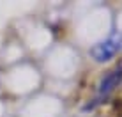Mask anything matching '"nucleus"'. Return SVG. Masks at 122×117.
Segmentation results:
<instances>
[{"label":"nucleus","instance_id":"f257e3e1","mask_svg":"<svg viewBox=\"0 0 122 117\" xmlns=\"http://www.w3.org/2000/svg\"><path fill=\"white\" fill-rule=\"evenodd\" d=\"M120 48H122V34L120 32H113L106 41H103V43L96 44L92 48V55H94V58L97 62H104V60H110Z\"/></svg>","mask_w":122,"mask_h":117},{"label":"nucleus","instance_id":"f03ea898","mask_svg":"<svg viewBox=\"0 0 122 117\" xmlns=\"http://www.w3.org/2000/svg\"><path fill=\"white\" fill-rule=\"evenodd\" d=\"M122 82V64H119L117 68H113L103 80L99 82V98H106L115 87H119V83Z\"/></svg>","mask_w":122,"mask_h":117}]
</instances>
